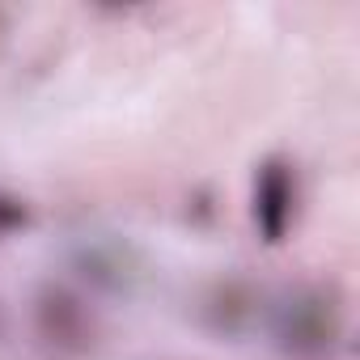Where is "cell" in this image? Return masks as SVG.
<instances>
[{
    "instance_id": "4",
    "label": "cell",
    "mask_w": 360,
    "mask_h": 360,
    "mask_svg": "<svg viewBox=\"0 0 360 360\" xmlns=\"http://www.w3.org/2000/svg\"><path fill=\"white\" fill-rule=\"evenodd\" d=\"M30 225V204L13 191L0 187V238H9V233H22Z\"/></svg>"
},
{
    "instance_id": "1",
    "label": "cell",
    "mask_w": 360,
    "mask_h": 360,
    "mask_svg": "<svg viewBox=\"0 0 360 360\" xmlns=\"http://www.w3.org/2000/svg\"><path fill=\"white\" fill-rule=\"evenodd\" d=\"M297 217V174L288 157H267L250 183V221L267 246H280Z\"/></svg>"
},
{
    "instance_id": "3",
    "label": "cell",
    "mask_w": 360,
    "mask_h": 360,
    "mask_svg": "<svg viewBox=\"0 0 360 360\" xmlns=\"http://www.w3.org/2000/svg\"><path fill=\"white\" fill-rule=\"evenodd\" d=\"M335 326H339V322H335V305H330L322 292H314V288L292 292V297L280 305V314H276L280 339H284L288 347H297V352H322V347L330 343Z\"/></svg>"
},
{
    "instance_id": "2",
    "label": "cell",
    "mask_w": 360,
    "mask_h": 360,
    "mask_svg": "<svg viewBox=\"0 0 360 360\" xmlns=\"http://www.w3.org/2000/svg\"><path fill=\"white\" fill-rule=\"evenodd\" d=\"M34 326H39L43 343H51L56 352H85L94 343V314L64 284H47L39 292V301H34Z\"/></svg>"
}]
</instances>
